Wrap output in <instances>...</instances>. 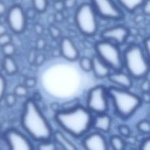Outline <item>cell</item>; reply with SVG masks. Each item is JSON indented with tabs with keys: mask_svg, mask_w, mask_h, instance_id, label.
I'll use <instances>...</instances> for the list:
<instances>
[{
	"mask_svg": "<svg viewBox=\"0 0 150 150\" xmlns=\"http://www.w3.org/2000/svg\"><path fill=\"white\" fill-rule=\"evenodd\" d=\"M12 41L11 35L8 33H4L3 35H0V47H2L3 45H6L7 43H10Z\"/></svg>",
	"mask_w": 150,
	"mask_h": 150,
	"instance_id": "31",
	"label": "cell"
},
{
	"mask_svg": "<svg viewBox=\"0 0 150 150\" xmlns=\"http://www.w3.org/2000/svg\"><path fill=\"white\" fill-rule=\"evenodd\" d=\"M144 19L143 16H137L136 18H135V21L136 23H139V22H142L143 21V20Z\"/></svg>",
	"mask_w": 150,
	"mask_h": 150,
	"instance_id": "50",
	"label": "cell"
},
{
	"mask_svg": "<svg viewBox=\"0 0 150 150\" xmlns=\"http://www.w3.org/2000/svg\"><path fill=\"white\" fill-rule=\"evenodd\" d=\"M37 84V80L35 78L29 77L26 79L24 81V86L27 87L28 89H31V88H34Z\"/></svg>",
	"mask_w": 150,
	"mask_h": 150,
	"instance_id": "32",
	"label": "cell"
},
{
	"mask_svg": "<svg viewBox=\"0 0 150 150\" xmlns=\"http://www.w3.org/2000/svg\"><path fill=\"white\" fill-rule=\"evenodd\" d=\"M37 11L32 7V8H29L26 12L25 13V15H26V18L28 19H34L35 17H36V14H37Z\"/></svg>",
	"mask_w": 150,
	"mask_h": 150,
	"instance_id": "38",
	"label": "cell"
},
{
	"mask_svg": "<svg viewBox=\"0 0 150 150\" xmlns=\"http://www.w3.org/2000/svg\"><path fill=\"white\" fill-rule=\"evenodd\" d=\"M16 98H17V97L14 94H8V95H7L4 97L6 105L9 107L13 106L16 103Z\"/></svg>",
	"mask_w": 150,
	"mask_h": 150,
	"instance_id": "30",
	"label": "cell"
},
{
	"mask_svg": "<svg viewBox=\"0 0 150 150\" xmlns=\"http://www.w3.org/2000/svg\"><path fill=\"white\" fill-rule=\"evenodd\" d=\"M111 118L106 113L96 114L93 117L92 127L100 133H107L111 129Z\"/></svg>",
	"mask_w": 150,
	"mask_h": 150,
	"instance_id": "16",
	"label": "cell"
},
{
	"mask_svg": "<svg viewBox=\"0 0 150 150\" xmlns=\"http://www.w3.org/2000/svg\"><path fill=\"white\" fill-rule=\"evenodd\" d=\"M2 70V61H1V59H0V71Z\"/></svg>",
	"mask_w": 150,
	"mask_h": 150,
	"instance_id": "52",
	"label": "cell"
},
{
	"mask_svg": "<svg viewBox=\"0 0 150 150\" xmlns=\"http://www.w3.org/2000/svg\"><path fill=\"white\" fill-rule=\"evenodd\" d=\"M47 21L49 23V25L51 24H54L56 23L55 19H54V14H50L48 15V18H47Z\"/></svg>",
	"mask_w": 150,
	"mask_h": 150,
	"instance_id": "47",
	"label": "cell"
},
{
	"mask_svg": "<svg viewBox=\"0 0 150 150\" xmlns=\"http://www.w3.org/2000/svg\"><path fill=\"white\" fill-rule=\"evenodd\" d=\"M34 30H35V32L38 35H41L42 33H43V26H42L40 23H35L34 25Z\"/></svg>",
	"mask_w": 150,
	"mask_h": 150,
	"instance_id": "43",
	"label": "cell"
},
{
	"mask_svg": "<svg viewBox=\"0 0 150 150\" xmlns=\"http://www.w3.org/2000/svg\"><path fill=\"white\" fill-rule=\"evenodd\" d=\"M54 19H55V22H57V23H61V22H62L65 19L62 12L56 11V13H54Z\"/></svg>",
	"mask_w": 150,
	"mask_h": 150,
	"instance_id": "39",
	"label": "cell"
},
{
	"mask_svg": "<svg viewBox=\"0 0 150 150\" xmlns=\"http://www.w3.org/2000/svg\"><path fill=\"white\" fill-rule=\"evenodd\" d=\"M48 30H49L50 35H51L53 39L57 40L61 36V30L59 29V28L56 26L54 24L49 25V29H48Z\"/></svg>",
	"mask_w": 150,
	"mask_h": 150,
	"instance_id": "27",
	"label": "cell"
},
{
	"mask_svg": "<svg viewBox=\"0 0 150 150\" xmlns=\"http://www.w3.org/2000/svg\"><path fill=\"white\" fill-rule=\"evenodd\" d=\"M82 70L85 72H90L92 70V59L89 57H83L81 59L79 62Z\"/></svg>",
	"mask_w": 150,
	"mask_h": 150,
	"instance_id": "23",
	"label": "cell"
},
{
	"mask_svg": "<svg viewBox=\"0 0 150 150\" xmlns=\"http://www.w3.org/2000/svg\"><path fill=\"white\" fill-rule=\"evenodd\" d=\"M141 89L142 92H149V81L145 79L141 84Z\"/></svg>",
	"mask_w": 150,
	"mask_h": 150,
	"instance_id": "40",
	"label": "cell"
},
{
	"mask_svg": "<svg viewBox=\"0 0 150 150\" xmlns=\"http://www.w3.org/2000/svg\"><path fill=\"white\" fill-rule=\"evenodd\" d=\"M54 8L56 11L62 12L65 9L63 0H59V1H54Z\"/></svg>",
	"mask_w": 150,
	"mask_h": 150,
	"instance_id": "33",
	"label": "cell"
},
{
	"mask_svg": "<svg viewBox=\"0 0 150 150\" xmlns=\"http://www.w3.org/2000/svg\"><path fill=\"white\" fill-rule=\"evenodd\" d=\"M32 7L38 13H43L46 11L48 5V0H32Z\"/></svg>",
	"mask_w": 150,
	"mask_h": 150,
	"instance_id": "21",
	"label": "cell"
},
{
	"mask_svg": "<svg viewBox=\"0 0 150 150\" xmlns=\"http://www.w3.org/2000/svg\"><path fill=\"white\" fill-rule=\"evenodd\" d=\"M130 33L128 28L122 25L106 28L100 32V38L102 40L110 41L118 45L125 43Z\"/></svg>",
	"mask_w": 150,
	"mask_h": 150,
	"instance_id": "11",
	"label": "cell"
},
{
	"mask_svg": "<svg viewBox=\"0 0 150 150\" xmlns=\"http://www.w3.org/2000/svg\"><path fill=\"white\" fill-rule=\"evenodd\" d=\"M63 1L66 10L73 9L77 3V0H63Z\"/></svg>",
	"mask_w": 150,
	"mask_h": 150,
	"instance_id": "37",
	"label": "cell"
},
{
	"mask_svg": "<svg viewBox=\"0 0 150 150\" xmlns=\"http://www.w3.org/2000/svg\"><path fill=\"white\" fill-rule=\"evenodd\" d=\"M37 149L40 150H55L57 149V144L54 142L50 140H45L40 142V144L37 146Z\"/></svg>",
	"mask_w": 150,
	"mask_h": 150,
	"instance_id": "22",
	"label": "cell"
},
{
	"mask_svg": "<svg viewBox=\"0 0 150 150\" xmlns=\"http://www.w3.org/2000/svg\"><path fill=\"white\" fill-rule=\"evenodd\" d=\"M52 137L54 138V143L57 145L61 146L62 149L67 150H76L78 149L77 146L70 140L67 139L62 132L59 130H56L52 134Z\"/></svg>",
	"mask_w": 150,
	"mask_h": 150,
	"instance_id": "17",
	"label": "cell"
},
{
	"mask_svg": "<svg viewBox=\"0 0 150 150\" xmlns=\"http://www.w3.org/2000/svg\"><path fill=\"white\" fill-rule=\"evenodd\" d=\"M54 1H59V0H53Z\"/></svg>",
	"mask_w": 150,
	"mask_h": 150,
	"instance_id": "53",
	"label": "cell"
},
{
	"mask_svg": "<svg viewBox=\"0 0 150 150\" xmlns=\"http://www.w3.org/2000/svg\"><path fill=\"white\" fill-rule=\"evenodd\" d=\"M96 55L103 60L111 70L114 71L122 70V54L118 45L110 41H98L95 44Z\"/></svg>",
	"mask_w": 150,
	"mask_h": 150,
	"instance_id": "6",
	"label": "cell"
},
{
	"mask_svg": "<svg viewBox=\"0 0 150 150\" xmlns=\"http://www.w3.org/2000/svg\"><path fill=\"white\" fill-rule=\"evenodd\" d=\"M107 78L113 84L123 89H130L133 85V78L127 73H124L122 70L110 73Z\"/></svg>",
	"mask_w": 150,
	"mask_h": 150,
	"instance_id": "14",
	"label": "cell"
},
{
	"mask_svg": "<svg viewBox=\"0 0 150 150\" xmlns=\"http://www.w3.org/2000/svg\"><path fill=\"white\" fill-rule=\"evenodd\" d=\"M92 70L97 79H104L111 73V68L97 55L92 59Z\"/></svg>",
	"mask_w": 150,
	"mask_h": 150,
	"instance_id": "15",
	"label": "cell"
},
{
	"mask_svg": "<svg viewBox=\"0 0 150 150\" xmlns=\"http://www.w3.org/2000/svg\"><path fill=\"white\" fill-rule=\"evenodd\" d=\"M107 93L112 101L115 113L123 120L132 117L142 104L140 97L129 89L111 86L107 89Z\"/></svg>",
	"mask_w": 150,
	"mask_h": 150,
	"instance_id": "3",
	"label": "cell"
},
{
	"mask_svg": "<svg viewBox=\"0 0 150 150\" xmlns=\"http://www.w3.org/2000/svg\"><path fill=\"white\" fill-rule=\"evenodd\" d=\"M142 102H144L145 103L149 104L150 102V95L149 92H142V96L140 97Z\"/></svg>",
	"mask_w": 150,
	"mask_h": 150,
	"instance_id": "42",
	"label": "cell"
},
{
	"mask_svg": "<svg viewBox=\"0 0 150 150\" xmlns=\"http://www.w3.org/2000/svg\"><path fill=\"white\" fill-rule=\"evenodd\" d=\"M7 23L14 33L18 35L24 32L27 25V18L21 6L15 4L7 10Z\"/></svg>",
	"mask_w": 150,
	"mask_h": 150,
	"instance_id": "10",
	"label": "cell"
},
{
	"mask_svg": "<svg viewBox=\"0 0 150 150\" xmlns=\"http://www.w3.org/2000/svg\"><path fill=\"white\" fill-rule=\"evenodd\" d=\"M149 38H146L144 40V49L146 54H149Z\"/></svg>",
	"mask_w": 150,
	"mask_h": 150,
	"instance_id": "46",
	"label": "cell"
},
{
	"mask_svg": "<svg viewBox=\"0 0 150 150\" xmlns=\"http://www.w3.org/2000/svg\"><path fill=\"white\" fill-rule=\"evenodd\" d=\"M91 4L97 16L103 19L120 21L125 18V13L114 0H91Z\"/></svg>",
	"mask_w": 150,
	"mask_h": 150,
	"instance_id": "8",
	"label": "cell"
},
{
	"mask_svg": "<svg viewBox=\"0 0 150 150\" xmlns=\"http://www.w3.org/2000/svg\"><path fill=\"white\" fill-rule=\"evenodd\" d=\"M142 12L144 15L149 16L150 15V1L149 0H145L144 3L142 4Z\"/></svg>",
	"mask_w": 150,
	"mask_h": 150,
	"instance_id": "34",
	"label": "cell"
},
{
	"mask_svg": "<svg viewBox=\"0 0 150 150\" xmlns=\"http://www.w3.org/2000/svg\"><path fill=\"white\" fill-rule=\"evenodd\" d=\"M122 59L123 67L133 79H144L149 74V60L139 44H130L125 49Z\"/></svg>",
	"mask_w": 150,
	"mask_h": 150,
	"instance_id": "4",
	"label": "cell"
},
{
	"mask_svg": "<svg viewBox=\"0 0 150 150\" xmlns=\"http://www.w3.org/2000/svg\"><path fill=\"white\" fill-rule=\"evenodd\" d=\"M6 87H7V82H6L5 78L0 73V101L4 98Z\"/></svg>",
	"mask_w": 150,
	"mask_h": 150,
	"instance_id": "28",
	"label": "cell"
},
{
	"mask_svg": "<svg viewBox=\"0 0 150 150\" xmlns=\"http://www.w3.org/2000/svg\"><path fill=\"white\" fill-rule=\"evenodd\" d=\"M137 129L141 133L149 134L150 131L149 122L148 120H142L137 124Z\"/></svg>",
	"mask_w": 150,
	"mask_h": 150,
	"instance_id": "25",
	"label": "cell"
},
{
	"mask_svg": "<svg viewBox=\"0 0 150 150\" xmlns=\"http://www.w3.org/2000/svg\"><path fill=\"white\" fill-rule=\"evenodd\" d=\"M110 145L112 149L116 150H123L125 148V142L119 136H113L110 138Z\"/></svg>",
	"mask_w": 150,
	"mask_h": 150,
	"instance_id": "20",
	"label": "cell"
},
{
	"mask_svg": "<svg viewBox=\"0 0 150 150\" xmlns=\"http://www.w3.org/2000/svg\"><path fill=\"white\" fill-rule=\"evenodd\" d=\"M54 120L59 126L70 136L79 139L92 127L93 115L87 108L77 105L55 112Z\"/></svg>",
	"mask_w": 150,
	"mask_h": 150,
	"instance_id": "1",
	"label": "cell"
},
{
	"mask_svg": "<svg viewBox=\"0 0 150 150\" xmlns=\"http://www.w3.org/2000/svg\"><path fill=\"white\" fill-rule=\"evenodd\" d=\"M46 45V41L43 38H39L36 42V49L38 51H41L45 48Z\"/></svg>",
	"mask_w": 150,
	"mask_h": 150,
	"instance_id": "36",
	"label": "cell"
},
{
	"mask_svg": "<svg viewBox=\"0 0 150 150\" xmlns=\"http://www.w3.org/2000/svg\"><path fill=\"white\" fill-rule=\"evenodd\" d=\"M7 6L2 1H0V16H2L7 13Z\"/></svg>",
	"mask_w": 150,
	"mask_h": 150,
	"instance_id": "44",
	"label": "cell"
},
{
	"mask_svg": "<svg viewBox=\"0 0 150 150\" xmlns=\"http://www.w3.org/2000/svg\"><path fill=\"white\" fill-rule=\"evenodd\" d=\"M83 148L87 150H108V142L100 132H94L82 141Z\"/></svg>",
	"mask_w": 150,
	"mask_h": 150,
	"instance_id": "12",
	"label": "cell"
},
{
	"mask_svg": "<svg viewBox=\"0 0 150 150\" xmlns=\"http://www.w3.org/2000/svg\"><path fill=\"white\" fill-rule=\"evenodd\" d=\"M36 54H37V53L35 50H32V51H30V53H29V57H28V59H29V62L34 63L35 58V57H36Z\"/></svg>",
	"mask_w": 150,
	"mask_h": 150,
	"instance_id": "45",
	"label": "cell"
},
{
	"mask_svg": "<svg viewBox=\"0 0 150 150\" xmlns=\"http://www.w3.org/2000/svg\"><path fill=\"white\" fill-rule=\"evenodd\" d=\"M3 139L8 147L13 150H32V142L27 136L14 128H10L3 133Z\"/></svg>",
	"mask_w": 150,
	"mask_h": 150,
	"instance_id": "9",
	"label": "cell"
},
{
	"mask_svg": "<svg viewBox=\"0 0 150 150\" xmlns=\"http://www.w3.org/2000/svg\"><path fill=\"white\" fill-rule=\"evenodd\" d=\"M118 130L120 135H122L123 137L128 138L130 136V134H131L130 127L127 125H122L119 126Z\"/></svg>",
	"mask_w": 150,
	"mask_h": 150,
	"instance_id": "29",
	"label": "cell"
},
{
	"mask_svg": "<svg viewBox=\"0 0 150 150\" xmlns=\"http://www.w3.org/2000/svg\"><path fill=\"white\" fill-rule=\"evenodd\" d=\"M13 94L18 98H24L28 95V88L24 85H18L14 89Z\"/></svg>",
	"mask_w": 150,
	"mask_h": 150,
	"instance_id": "26",
	"label": "cell"
},
{
	"mask_svg": "<svg viewBox=\"0 0 150 150\" xmlns=\"http://www.w3.org/2000/svg\"><path fill=\"white\" fill-rule=\"evenodd\" d=\"M60 54L63 58L74 62L79 58V51L75 43L68 37H64L60 42Z\"/></svg>",
	"mask_w": 150,
	"mask_h": 150,
	"instance_id": "13",
	"label": "cell"
},
{
	"mask_svg": "<svg viewBox=\"0 0 150 150\" xmlns=\"http://www.w3.org/2000/svg\"><path fill=\"white\" fill-rule=\"evenodd\" d=\"M53 56H54V57H59V56H61L59 50H54V51H53Z\"/></svg>",
	"mask_w": 150,
	"mask_h": 150,
	"instance_id": "51",
	"label": "cell"
},
{
	"mask_svg": "<svg viewBox=\"0 0 150 150\" xmlns=\"http://www.w3.org/2000/svg\"><path fill=\"white\" fill-rule=\"evenodd\" d=\"M21 125L24 131L36 142L50 140L52 137L53 130L49 122L32 98L24 103Z\"/></svg>",
	"mask_w": 150,
	"mask_h": 150,
	"instance_id": "2",
	"label": "cell"
},
{
	"mask_svg": "<svg viewBox=\"0 0 150 150\" xmlns=\"http://www.w3.org/2000/svg\"><path fill=\"white\" fill-rule=\"evenodd\" d=\"M119 4L128 13H133L141 7L145 0H117Z\"/></svg>",
	"mask_w": 150,
	"mask_h": 150,
	"instance_id": "18",
	"label": "cell"
},
{
	"mask_svg": "<svg viewBox=\"0 0 150 150\" xmlns=\"http://www.w3.org/2000/svg\"><path fill=\"white\" fill-rule=\"evenodd\" d=\"M2 69L7 75L12 76L17 73L18 67L13 57H4L2 61Z\"/></svg>",
	"mask_w": 150,
	"mask_h": 150,
	"instance_id": "19",
	"label": "cell"
},
{
	"mask_svg": "<svg viewBox=\"0 0 150 150\" xmlns=\"http://www.w3.org/2000/svg\"><path fill=\"white\" fill-rule=\"evenodd\" d=\"M51 108L54 111L57 112V111H59L60 108H59V105L57 103H53V104H51Z\"/></svg>",
	"mask_w": 150,
	"mask_h": 150,
	"instance_id": "48",
	"label": "cell"
},
{
	"mask_svg": "<svg viewBox=\"0 0 150 150\" xmlns=\"http://www.w3.org/2000/svg\"><path fill=\"white\" fill-rule=\"evenodd\" d=\"M1 51L4 57H12L16 52V47L12 42L7 43L1 47Z\"/></svg>",
	"mask_w": 150,
	"mask_h": 150,
	"instance_id": "24",
	"label": "cell"
},
{
	"mask_svg": "<svg viewBox=\"0 0 150 150\" xmlns=\"http://www.w3.org/2000/svg\"><path fill=\"white\" fill-rule=\"evenodd\" d=\"M140 149L142 150H149L150 149V140L149 138H146L142 142L141 144Z\"/></svg>",
	"mask_w": 150,
	"mask_h": 150,
	"instance_id": "41",
	"label": "cell"
},
{
	"mask_svg": "<svg viewBox=\"0 0 150 150\" xmlns=\"http://www.w3.org/2000/svg\"><path fill=\"white\" fill-rule=\"evenodd\" d=\"M97 14L90 3H83L75 13V23L82 35L92 37L96 35L98 29Z\"/></svg>",
	"mask_w": 150,
	"mask_h": 150,
	"instance_id": "5",
	"label": "cell"
},
{
	"mask_svg": "<svg viewBox=\"0 0 150 150\" xmlns=\"http://www.w3.org/2000/svg\"><path fill=\"white\" fill-rule=\"evenodd\" d=\"M6 32H7V29L4 26V25L2 23H0V35L6 33Z\"/></svg>",
	"mask_w": 150,
	"mask_h": 150,
	"instance_id": "49",
	"label": "cell"
},
{
	"mask_svg": "<svg viewBox=\"0 0 150 150\" xmlns=\"http://www.w3.org/2000/svg\"><path fill=\"white\" fill-rule=\"evenodd\" d=\"M86 108L96 114L106 113L108 110L107 88L103 85L94 86L89 90L86 100Z\"/></svg>",
	"mask_w": 150,
	"mask_h": 150,
	"instance_id": "7",
	"label": "cell"
},
{
	"mask_svg": "<svg viewBox=\"0 0 150 150\" xmlns=\"http://www.w3.org/2000/svg\"><path fill=\"white\" fill-rule=\"evenodd\" d=\"M45 60V56L42 54H37L36 57L35 58L34 64H36L37 66H40L41 64H43L44 61Z\"/></svg>",
	"mask_w": 150,
	"mask_h": 150,
	"instance_id": "35",
	"label": "cell"
}]
</instances>
